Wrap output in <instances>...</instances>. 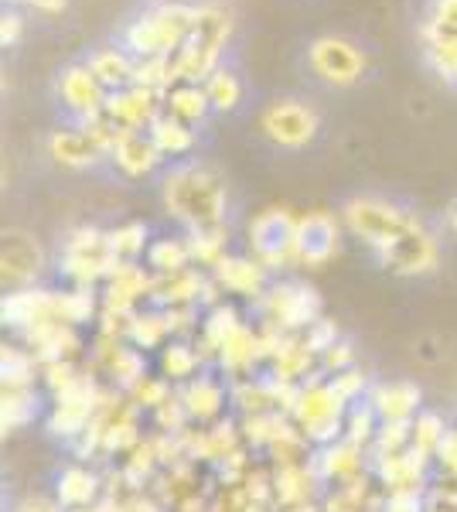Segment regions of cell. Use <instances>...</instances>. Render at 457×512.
Returning a JSON list of instances; mask_svg holds the SVG:
<instances>
[{
  "label": "cell",
  "mask_w": 457,
  "mask_h": 512,
  "mask_svg": "<svg viewBox=\"0 0 457 512\" xmlns=\"http://www.w3.org/2000/svg\"><path fill=\"white\" fill-rule=\"evenodd\" d=\"M215 277L226 287L229 294H260L267 284V267L253 260V256H226V260L215 263Z\"/></svg>",
  "instance_id": "obj_15"
},
{
  "label": "cell",
  "mask_w": 457,
  "mask_h": 512,
  "mask_svg": "<svg viewBox=\"0 0 457 512\" xmlns=\"http://www.w3.org/2000/svg\"><path fill=\"white\" fill-rule=\"evenodd\" d=\"M0 263H4V284L24 287L41 274L45 256H41V246L28 233L11 229V233H4V253H0Z\"/></svg>",
  "instance_id": "obj_12"
},
{
  "label": "cell",
  "mask_w": 457,
  "mask_h": 512,
  "mask_svg": "<svg viewBox=\"0 0 457 512\" xmlns=\"http://www.w3.org/2000/svg\"><path fill=\"white\" fill-rule=\"evenodd\" d=\"M260 130L270 144L287 147V151H301V147L314 144L321 130V117L311 103L304 99H277L260 113Z\"/></svg>",
  "instance_id": "obj_6"
},
{
  "label": "cell",
  "mask_w": 457,
  "mask_h": 512,
  "mask_svg": "<svg viewBox=\"0 0 457 512\" xmlns=\"http://www.w3.org/2000/svg\"><path fill=\"white\" fill-rule=\"evenodd\" d=\"M191 24H195V7L181 4V0H164L127 24L123 48L134 59H161V55L171 59L191 35Z\"/></svg>",
  "instance_id": "obj_3"
},
{
  "label": "cell",
  "mask_w": 457,
  "mask_h": 512,
  "mask_svg": "<svg viewBox=\"0 0 457 512\" xmlns=\"http://www.w3.org/2000/svg\"><path fill=\"white\" fill-rule=\"evenodd\" d=\"M437 260H440V246H437L434 233H430L423 222H417V226H413L403 239H396L386 253H379L382 267H389L400 277L430 274V270L437 267Z\"/></svg>",
  "instance_id": "obj_9"
},
{
  "label": "cell",
  "mask_w": 457,
  "mask_h": 512,
  "mask_svg": "<svg viewBox=\"0 0 457 512\" xmlns=\"http://www.w3.org/2000/svg\"><path fill=\"white\" fill-rule=\"evenodd\" d=\"M191 260H202L215 267L219 260H226V246H229V229L226 226H212V229H191L185 236Z\"/></svg>",
  "instance_id": "obj_24"
},
{
  "label": "cell",
  "mask_w": 457,
  "mask_h": 512,
  "mask_svg": "<svg viewBox=\"0 0 457 512\" xmlns=\"http://www.w3.org/2000/svg\"><path fill=\"white\" fill-rule=\"evenodd\" d=\"M21 14L18 11H4V18H0V41L4 45H18L21 38Z\"/></svg>",
  "instance_id": "obj_30"
},
{
  "label": "cell",
  "mask_w": 457,
  "mask_h": 512,
  "mask_svg": "<svg viewBox=\"0 0 457 512\" xmlns=\"http://www.w3.org/2000/svg\"><path fill=\"white\" fill-rule=\"evenodd\" d=\"M18 512H62V502H52V499H24Z\"/></svg>",
  "instance_id": "obj_31"
},
{
  "label": "cell",
  "mask_w": 457,
  "mask_h": 512,
  "mask_svg": "<svg viewBox=\"0 0 457 512\" xmlns=\"http://www.w3.org/2000/svg\"><path fill=\"white\" fill-rule=\"evenodd\" d=\"M147 263L157 270V274H181V270L191 263V250H188V239H178V236H161V239H151L147 246Z\"/></svg>",
  "instance_id": "obj_22"
},
{
  "label": "cell",
  "mask_w": 457,
  "mask_h": 512,
  "mask_svg": "<svg viewBox=\"0 0 457 512\" xmlns=\"http://www.w3.org/2000/svg\"><path fill=\"white\" fill-rule=\"evenodd\" d=\"M273 308H277L280 321H290V325H311L314 315H318V297H314L311 287H297V284H284L273 291Z\"/></svg>",
  "instance_id": "obj_20"
},
{
  "label": "cell",
  "mask_w": 457,
  "mask_h": 512,
  "mask_svg": "<svg viewBox=\"0 0 457 512\" xmlns=\"http://www.w3.org/2000/svg\"><path fill=\"white\" fill-rule=\"evenodd\" d=\"M48 154H52L62 168H76V171L93 168V164L103 158L82 127L79 130H55V134L48 137Z\"/></svg>",
  "instance_id": "obj_16"
},
{
  "label": "cell",
  "mask_w": 457,
  "mask_h": 512,
  "mask_svg": "<svg viewBox=\"0 0 457 512\" xmlns=\"http://www.w3.org/2000/svg\"><path fill=\"white\" fill-rule=\"evenodd\" d=\"M106 96H110L106 86L93 76V69L86 62L65 65L62 76H58V99L79 123L99 117L106 110Z\"/></svg>",
  "instance_id": "obj_8"
},
{
  "label": "cell",
  "mask_w": 457,
  "mask_h": 512,
  "mask_svg": "<svg viewBox=\"0 0 457 512\" xmlns=\"http://www.w3.org/2000/svg\"><path fill=\"white\" fill-rule=\"evenodd\" d=\"M110 158L123 175L140 178V175H151L157 164L164 161V154L154 147V140L147 130H123L120 144H116V151L110 154Z\"/></svg>",
  "instance_id": "obj_13"
},
{
  "label": "cell",
  "mask_w": 457,
  "mask_h": 512,
  "mask_svg": "<svg viewBox=\"0 0 457 512\" xmlns=\"http://www.w3.org/2000/svg\"><path fill=\"white\" fill-rule=\"evenodd\" d=\"M451 226L457 229V205H454V209H451Z\"/></svg>",
  "instance_id": "obj_33"
},
{
  "label": "cell",
  "mask_w": 457,
  "mask_h": 512,
  "mask_svg": "<svg viewBox=\"0 0 457 512\" xmlns=\"http://www.w3.org/2000/svg\"><path fill=\"white\" fill-rule=\"evenodd\" d=\"M205 93H209V103L215 113H232L243 103V79H239L229 65H219V69L205 79Z\"/></svg>",
  "instance_id": "obj_23"
},
{
  "label": "cell",
  "mask_w": 457,
  "mask_h": 512,
  "mask_svg": "<svg viewBox=\"0 0 457 512\" xmlns=\"http://www.w3.org/2000/svg\"><path fill=\"white\" fill-rule=\"evenodd\" d=\"M185 400H188V410H191V414L198 410V417H212L215 410H219V403H222V390L212 383V379H195Z\"/></svg>",
  "instance_id": "obj_27"
},
{
  "label": "cell",
  "mask_w": 457,
  "mask_h": 512,
  "mask_svg": "<svg viewBox=\"0 0 457 512\" xmlns=\"http://www.w3.org/2000/svg\"><path fill=\"white\" fill-rule=\"evenodd\" d=\"M338 239H342V226L331 212H307L301 216V233H297V267H328L331 256L338 253Z\"/></svg>",
  "instance_id": "obj_10"
},
{
  "label": "cell",
  "mask_w": 457,
  "mask_h": 512,
  "mask_svg": "<svg viewBox=\"0 0 457 512\" xmlns=\"http://www.w3.org/2000/svg\"><path fill=\"white\" fill-rule=\"evenodd\" d=\"M423 24H430V28H437V31H447V35H457V0H430Z\"/></svg>",
  "instance_id": "obj_29"
},
{
  "label": "cell",
  "mask_w": 457,
  "mask_h": 512,
  "mask_svg": "<svg viewBox=\"0 0 457 512\" xmlns=\"http://www.w3.org/2000/svg\"><path fill=\"white\" fill-rule=\"evenodd\" d=\"M96 495V478L82 468H69L62 478H58V502L62 506H89Z\"/></svg>",
  "instance_id": "obj_25"
},
{
  "label": "cell",
  "mask_w": 457,
  "mask_h": 512,
  "mask_svg": "<svg viewBox=\"0 0 457 512\" xmlns=\"http://www.w3.org/2000/svg\"><path fill=\"white\" fill-rule=\"evenodd\" d=\"M161 202L174 222L188 229H212L226 222V185L212 168L198 161H181L161 181Z\"/></svg>",
  "instance_id": "obj_1"
},
{
  "label": "cell",
  "mask_w": 457,
  "mask_h": 512,
  "mask_svg": "<svg viewBox=\"0 0 457 512\" xmlns=\"http://www.w3.org/2000/svg\"><path fill=\"white\" fill-rule=\"evenodd\" d=\"M164 110L171 117L185 120L188 127H195V123H202L212 113V103L205 86H198V82H174L168 93H164Z\"/></svg>",
  "instance_id": "obj_18"
},
{
  "label": "cell",
  "mask_w": 457,
  "mask_h": 512,
  "mask_svg": "<svg viewBox=\"0 0 457 512\" xmlns=\"http://www.w3.org/2000/svg\"><path fill=\"white\" fill-rule=\"evenodd\" d=\"M110 246L120 260H134V256L147 253V246H151V239H147V226H140V222H127V226L113 229Z\"/></svg>",
  "instance_id": "obj_26"
},
{
  "label": "cell",
  "mask_w": 457,
  "mask_h": 512,
  "mask_svg": "<svg viewBox=\"0 0 457 512\" xmlns=\"http://www.w3.org/2000/svg\"><path fill=\"white\" fill-rule=\"evenodd\" d=\"M297 233H301V216H294L284 205H270V209L256 212L249 222V256L260 267H294L297 263Z\"/></svg>",
  "instance_id": "obj_5"
},
{
  "label": "cell",
  "mask_w": 457,
  "mask_h": 512,
  "mask_svg": "<svg viewBox=\"0 0 457 512\" xmlns=\"http://www.w3.org/2000/svg\"><path fill=\"white\" fill-rule=\"evenodd\" d=\"M28 7H35V11H45V14H55L65 7V0H24Z\"/></svg>",
  "instance_id": "obj_32"
},
{
  "label": "cell",
  "mask_w": 457,
  "mask_h": 512,
  "mask_svg": "<svg viewBox=\"0 0 457 512\" xmlns=\"http://www.w3.org/2000/svg\"><path fill=\"white\" fill-rule=\"evenodd\" d=\"M342 222L345 229L355 239H362L372 253H386L396 239H403L417 226V216L413 212L400 209L396 202H386V198L376 195H359V198H348L345 209H342Z\"/></svg>",
  "instance_id": "obj_4"
},
{
  "label": "cell",
  "mask_w": 457,
  "mask_h": 512,
  "mask_svg": "<svg viewBox=\"0 0 457 512\" xmlns=\"http://www.w3.org/2000/svg\"><path fill=\"white\" fill-rule=\"evenodd\" d=\"M195 352L188 349V345H168V352H164V373L171 379H188L195 376Z\"/></svg>",
  "instance_id": "obj_28"
},
{
  "label": "cell",
  "mask_w": 457,
  "mask_h": 512,
  "mask_svg": "<svg viewBox=\"0 0 457 512\" xmlns=\"http://www.w3.org/2000/svg\"><path fill=\"white\" fill-rule=\"evenodd\" d=\"M86 65L93 69V76L103 82L106 93H116V89H127L134 86V65L137 59L127 52V48H116V45H103L89 52Z\"/></svg>",
  "instance_id": "obj_14"
},
{
  "label": "cell",
  "mask_w": 457,
  "mask_h": 512,
  "mask_svg": "<svg viewBox=\"0 0 457 512\" xmlns=\"http://www.w3.org/2000/svg\"><path fill=\"white\" fill-rule=\"evenodd\" d=\"M420 41H423V59L430 62V69L437 72L447 86H457V35L437 31L430 24H420Z\"/></svg>",
  "instance_id": "obj_17"
},
{
  "label": "cell",
  "mask_w": 457,
  "mask_h": 512,
  "mask_svg": "<svg viewBox=\"0 0 457 512\" xmlns=\"http://www.w3.org/2000/svg\"><path fill=\"white\" fill-rule=\"evenodd\" d=\"M232 35V14L222 4H198L195 7V24L185 45L171 55L174 82H198L205 86V79L222 65V48Z\"/></svg>",
  "instance_id": "obj_2"
},
{
  "label": "cell",
  "mask_w": 457,
  "mask_h": 512,
  "mask_svg": "<svg viewBox=\"0 0 457 512\" xmlns=\"http://www.w3.org/2000/svg\"><path fill=\"white\" fill-rule=\"evenodd\" d=\"M307 65H311V72L321 82L345 89V86H355V82L365 76V65L369 62H365V52L352 38L321 35L307 45Z\"/></svg>",
  "instance_id": "obj_7"
},
{
  "label": "cell",
  "mask_w": 457,
  "mask_h": 512,
  "mask_svg": "<svg viewBox=\"0 0 457 512\" xmlns=\"http://www.w3.org/2000/svg\"><path fill=\"white\" fill-rule=\"evenodd\" d=\"M106 117L123 130H147L164 113V93L144 86H127L106 96Z\"/></svg>",
  "instance_id": "obj_11"
},
{
  "label": "cell",
  "mask_w": 457,
  "mask_h": 512,
  "mask_svg": "<svg viewBox=\"0 0 457 512\" xmlns=\"http://www.w3.org/2000/svg\"><path fill=\"white\" fill-rule=\"evenodd\" d=\"M147 134H151L154 147L164 154V158H185L191 147H195V130H191L185 120L171 117L168 110L147 127Z\"/></svg>",
  "instance_id": "obj_19"
},
{
  "label": "cell",
  "mask_w": 457,
  "mask_h": 512,
  "mask_svg": "<svg viewBox=\"0 0 457 512\" xmlns=\"http://www.w3.org/2000/svg\"><path fill=\"white\" fill-rule=\"evenodd\" d=\"M372 407H376V417H382L386 424H403V420L420 407V390H413V386H406V383L382 386V390L372 396Z\"/></svg>",
  "instance_id": "obj_21"
},
{
  "label": "cell",
  "mask_w": 457,
  "mask_h": 512,
  "mask_svg": "<svg viewBox=\"0 0 457 512\" xmlns=\"http://www.w3.org/2000/svg\"><path fill=\"white\" fill-rule=\"evenodd\" d=\"M14 4H18V0H14ZM21 4H24V0H21Z\"/></svg>",
  "instance_id": "obj_34"
}]
</instances>
